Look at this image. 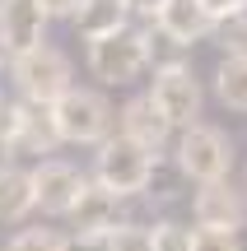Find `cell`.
Returning a JSON list of instances; mask_svg holds the SVG:
<instances>
[{
    "mask_svg": "<svg viewBox=\"0 0 247 251\" xmlns=\"http://www.w3.org/2000/svg\"><path fill=\"white\" fill-rule=\"evenodd\" d=\"M154 163H159V149L131 140V135H108L98 144V158H93V177L112 186L117 196H140L154 181Z\"/></svg>",
    "mask_w": 247,
    "mask_h": 251,
    "instance_id": "obj_1",
    "label": "cell"
},
{
    "mask_svg": "<svg viewBox=\"0 0 247 251\" xmlns=\"http://www.w3.org/2000/svg\"><path fill=\"white\" fill-rule=\"evenodd\" d=\"M52 112H56V126H61L65 144H103L112 135V126H117L112 102L103 98V93H93V89L61 93V98L52 102Z\"/></svg>",
    "mask_w": 247,
    "mask_h": 251,
    "instance_id": "obj_2",
    "label": "cell"
},
{
    "mask_svg": "<svg viewBox=\"0 0 247 251\" xmlns=\"http://www.w3.org/2000/svg\"><path fill=\"white\" fill-rule=\"evenodd\" d=\"M145 65H149V37L136 33V28L89 37V70L103 84H131Z\"/></svg>",
    "mask_w": 247,
    "mask_h": 251,
    "instance_id": "obj_3",
    "label": "cell"
},
{
    "mask_svg": "<svg viewBox=\"0 0 247 251\" xmlns=\"http://www.w3.org/2000/svg\"><path fill=\"white\" fill-rule=\"evenodd\" d=\"M177 168H182V177L192 181H220L229 177L233 168V144L224 130H215V126H182V140H177Z\"/></svg>",
    "mask_w": 247,
    "mask_h": 251,
    "instance_id": "obj_4",
    "label": "cell"
},
{
    "mask_svg": "<svg viewBox=\"0 0 247 251\" xmlns=\"http://www.w3.org/2000/svg\"><path fill=\"white\" fill-rule=\"evenodd\" d=\"M14 84H19V93L24 98H33V102H56L61 93H70L75 84H70V61H65V51H56V47H33V51H24V56H14Z\"/></svg>",
    "mask_w": 247,
    "mask_h": 251,
    "instance_id": "obj_5",
    "label": "cell"
},
{
    "mask_svg": "<svg viewBox=\"0 0 247 251\" xmlns=\"http://www.w3.org/2000/svg\"><path fill=\"white\" fill-rule=\"evenodd\" d=\"M192 214H196V228L238 233V228L247 224V200H243V191H233L229 177H220V181H201Z\"/></svg>",
    "mask_w": 247,
    "mask_h": 251,
    "instance_id": "obj_6",
    "label": "cell"
},
{
    "mask_svg": "<svg viewBox=\"0 0 247 251\" xmlns=\"http://www.w3.org/2000/svg\"><path fill=\"white\" fill-rule=\"evenodd\" d=\"M149 93L168 112L173 126H196V117H201V84H196V75L187 65H164L154 75V89Z\"/></svg>",
    "mask_w": 247,
    "mask_h": 251,
    "instance_id": "obj_7",
    "label": "cell"
},
{
    "mask_svg": "<svg viewBox=\"0 0 247 251\" xmlns=\"http://www.w3.org/2000/svg\"><path fill=\"white\" fill-rule=\"evenodd\" d=\"M84 172L80 168H70V163H61V158H42L33 168V186H37V209L42 214H70L75 209V200H80V191H84Z\"/></svg>",
    "mask_w": 247,
    "mask_h": 251,
    "instance_id": "obj_8",
    "label": "cell"
},
{
    "mask_svg": "<svg viewBox=\"0 0 247 251\" xmlns=\"http://www.w3.org/2000/svg\"><path fill=\"white\" fill-rule=\"evenodd\" d=\"M47 9L42 0H0V42H5L9 56H24L33 47H42L47 33Z\"/></svg>",
    "mask_w": 247,
    "mask_h": 251,
    "instance_id": "obj_9",
    "label": "cell"
},
{
    "mask_svg": "<svg viewBox=\"0 0 247 251\" xmlns=\"http://www.w3.org/2000/svg\"><path fill=\"white\" fill-rule=\"evenodd\" d=\"M154 28H159L173 47H192V42H201V37L215 33V14L201 5V0H164Z\"/></svg>",
    "mask_w": 247,
    "mask_h": 251,
    "instance_id": "obj_10",
    "label": "cell"
},
{
    "mask_svg": "<svg viewBox=\"0 0 247 251\" xmlns=\"http://www.w3.org/2000/svg\"><path fill=\"white\" fill-rule=\"evenodd\" d=\"M61 144V126H56L52 102H33L24 98L19 102V130H14V153H56Z\"/></svg>",
    "mask_w": 247,
    "mask_h": 251,
    "instance_id": "obj_11",
    "label": "cell"
},
{
    "mask_svg": "<svg viewBox=\"0 0 247 251\" xmlns=\"http://www.w3.org/2000/svg\"><path fill=\"white\" fill-rule=\"evenodd\" d=\"M117 200H121L117 191L93 177V181H84L80 200H75V209L65 219H70L75 233H112V228H117Z\"/></svg>",
    "mask_w": 247,
    "mask_h": 251,
    "instance_id": "obj_12",
    "label": "cell"
},
{
    "mask_svg": "<svg viewBox=\"0 0 247 251\" xmlns=\"http://www.w3.org/2000/svg\"><path fill=\"white\" fill-rule=\"evenodd\" d=\"M173 130H177V126L168 121V112L154 102V93H145V98H131L126 107H121V135H131V140L149 144V149H164Z\"/></svg>",
    "mask_w": 247,
    "mask_h": 251,
    "instance_id": "obj_13",
    "label": "cell"
},
{
    "mask_svg": "<svg viewBox=\"0 0 247 251\" xmlns=\"http://www.w3.org/2000/svg\"><path fill=\"white\" fill-rule=\"evenodd\" d=\"M33 209H37L33 172H24V168H0V224H24Z\"/></svg>",
    "mask_w": 247,
    "mask_h": 251,
    "instance_id": "obj_14",
    "label": "cell"
},
{
    "mask_svg": "<svg viewBox=\"0 0 247 251\" xmlns=\"http://www.w3.org/2000/svg\"><path fill=\"white\" fill-rule=\"evenodd\" d=\"M126 0H80V9H75V28H80L84 37H103V33H117V28H126Z\"/></svg>",
    "mask_w": 247,
    "mask_h": 251,
    "instance_id": "obj_15",
    "label": "cell"
},
{
    "mask_svg": "<svg viewBox=\"0 0 247 251\" xmlns=\"http://www.w3.org/2000/svg\"><path fill=\"white\" fill-rule=\"evenodd\" d=\"M215 93L224 107L247 112V51H229L215 70Z\"/></svg>",
    "mask_w": 247,
    "mask_h": 251,
    "instance_id": "obj_16",
    "label": "cell"
},
{
    "mask_svg": "<svg viewBox=\"0 0 247 251\" xmlns=\"http://www.w3.org/2000/svg\"><path fill=\"white\" fill-rule=\"evenodd\" d=\"M215 37H220L224 51H247V5L224 14V19H215Z\"/></svg>",
    "mask_w": 247,
    "mask_h": 251,
    "instance_id": "obj_17",
    "label": "cell"
},
{
    "mask_svg": "<svg viewBox=\"0 0 247 251\" xmlns=\"http://www.w3.org/2000/svg\"><path fill=\"white\" fill-rule=\"evenodd\" d=\"M5 251H70V237L47 233V228H24L19 237H9Z\"/></svg>",
    "mask_w": 247,
    "mask_h": 251,
    "instance_id": "obj_18",
    "label": "cell"
},
{
    "mask_svg": "<svg viewBox=\"0 0 247 251\" xmlns=\"http://www.w3.org/2000/svg\"><path fill=\"white\" fill-rule=\"evenodd\" d=\"M112 251H154V228L117 224L112 228Z\"/></svg>",
    "mask_w": 247,
    "mask_h": 251,
    "instance_id": "obj_19",
    "label": "cell"
},
{
    "mask_svg": "<svg viewBox=\"0 0 247 251\" xmlns=\"http://www.w3.org/2000/svg\"><path fill=\"white\" fill-rule=\"evenodd\" d=\"M154 251H196V233L182 224H159L154 228Z\"/></svg>",
    "mask_w": 247,
    "mask_h": 251,
    "instance_id": "obj_20",
    "label": "cell"
},
{
    "mask_svg": "<svg viewBox=\"0 0 247 251\" xmlns=\"http://www.w3.org/2000/svg\"><path fill=\"white\" fill-rule=\"evenodd\" d=\"M196 251H243L238 233H220V228H196Z\"/></svg>",
    "mask_w": 247,
    "mask_h": 251,
    "instance_id": "obj_21",
    "label": "cell"
},
{
    "mask_svg": "<svg viewBox=\"0 0 247 251\" xmlns=\"http://www.w3.org/2000/svg\"><path fill=\"white\" fill-rule=\"evenodd\" d=\"M70 251H112V233H75Z\"/></svg>",
    "mask_w": 247,
    "mask_h": 251,
    "instance_id": "obj_22",
    "label": "cell"
},
{
    "mask_svg": "<svg viewBox=\"0 0 247 251\" xmlns=\"http://www.w3.org/2000/svg\"><path fill=\"white\" fill-rule=\"evenodd\" d=\"M14 130H19V102L0 98V140H9V144H14Z\"/></svg>",
    "mask_w": 247,
    "mask_h": 251,
    "instance_id": "obj_23",
    "label": "cell"
},
{
    "mask_svg": "<svg viewBox=\"0 0 247 251\" xmlns=\"http://www.w3.org/2000/svg\"><path fill=\"white\" fill-rule=\"evenodd\" d=\"M42 9L52 19H75V9H80V0H42Z\"/></svg>",
    "mask_w": 247,
    "mask_h": 251,
    "instance_id": "obj_24",
    "label": "cell"
},
{
    "mask_svg": "<svg viewBox=\"0 0 247 251\" xmlns=\"http://www.w3.org/2000/svg\"><path fill=\"white\" fill-rule=\"evenodd\" d=\"M126 9H131V14H140V19H159L164 0H126Z\"/></svg>",
    "mask_w": 247,
    "mask_h": 251,
    "instance_id": "obj_25",
    "label": "cell"
},
{
    "mask_svg": "<svg viewBox=\"0 0 247 251\" xmlns=\"http://www.w3.org/2000/svg\"><path fill=\"white\" fill-rule=\"evenodd\" d=\"M201 5H205V9H210V14H215V19H224V14H233V9H243V5H247V0H201Z\"/></svg>",
    "mask_w": 247,
    "mask_h": 251,
    "instance_id": "obj_26",
    "label": "cell"
},
{
    "mask_svg": "<svg viewBox=\"0 0 247 251\" xmlns=\"http://www.w3.org/2000/svg\"><path fill=\"white\" fill-rule=\"evenodd\" d=\"M9 153H14V144H9V140H0V168H9Z\"/></svg>",
    "mask_w": 247,
    "mask_h": 251,
    "instance_id": "obj_27",
    "label": "cell"
},
{
    "mask_svg": "<svg viewBox=\"0 0 247 251\" xmlns=\"http://www.w3.org/2000/svg\"><path fill=\"white\" fill-rule=\"evenodd\" d=\"M5 56H9V51H5V42H0V61H5Z\"/></svg>",
    "mask_w": 247,
    "mask_h": 251,
    "instance_id": "obj_28",
    "label": "cell"
}]
</instances>
